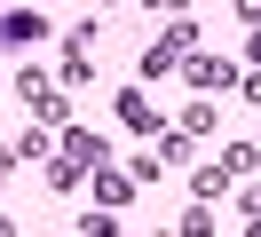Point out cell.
Listing matches in <instances>:
<instances>
[{"label": "cell", "instance_id": "cell-7", "mask_svg": "<svg viewBox=\"0 0 261 237\" xmlns=\"http://www.w3.org/2000/svg\"><path fill=\"white\" fill-rule=\"evenodd\" d=\"M253 63H261V24H253Z\"/></svg>", "mask_w": 261, "mask_h": 237}, {"label": "cell", "instance_id": "cell-3", "mask_svg": "<svg viewBox=\"0 0 261 237\" xmlns=\"http://www.w3.org/2000/svg\"><path fill=\"white\" fill-rule=\"evenodd\" d=\"M64 158H71V166H103V142H95V135H80V126H71V135H64Z\"/></svg>", "mask_w": 261, "mask_h": 237}, {"label": "cell", "instance_id": "cell-6", "mask_svg": "<svg viewBox=\"0 0 261 237\" xmlns=\"http://www.w3.org/2000/svg\"><path fill=\"white\" fill-rule=\"evenodd\" d=\"M119 119H127V126H159V111H150L143 95H119Z\"/></svg>", "mask_w": 261, "mask_h": 237}, {"label": "cell", "instance_id": "cell-5", "mask_svg": "<svg viewBox=\"0 0 261 237\" xmlns=\"http://www.w3.org/2000/svg\"><path fill=\"white\" fill-rule=\"evenodd\" d=\"M127 190H135V182H127V174H111V166H103V174H95V198H103V205H127Z\"/></svg>", "mask_w": 261, "mask_h": 237}, {"label": "cell", "instance_id": "cell-1", "mask_svg": "<svg viewBox=\"0 0 261 237\" xmlns=\"http://www.w3.org/2000/svg\"><path fill=\"white\" fill-rule=\"evenodd\" d=\"M16 95H24V103L40 111V119H56V111H64V95H56V79H40V71H24V79H16Z\"/></svg>", "mask_w": 261, "mask_h": 237}, {"label": "cell", "instance_id": "cell-4", "mask_svg": "<svg viewBox=\"0 0 261 237\" xmlns=\"http://www.w3.org/2000/svg\"><path fill=\"white\" fill-rule=\"evenodd\" d=\"M190 87H229V63H214V56H198V63H190Z\"/></svg>", "mask_w": 261, "mask_h": 237}, {"label": "cell", "instance_id": "cell-2", "mask_svg": "<svg viewBox=\"0 0 261 237\" xmlns=\"http://www.w3.org/2000/svg\"><path fill=\"white\" fill-rule=\"evenodd\" d=\"M40 32H48V24H40V8H16V16H0V40H8V47H32Z\"/></svg>", "mask_w": 261, "mask_h": 237}]
</instances>
